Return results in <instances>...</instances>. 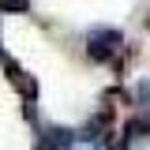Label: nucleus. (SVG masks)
<instances>
[{"label": "nucleus", "mask_w": 150, "mask_h": 150, "mask_svg": "<svg viewBox=\"0 0 150 150\" xmlns=\"http://www.w3.org/2000/svg\"><path fill=\"white\" fill-rule=\"evenodd\" d=\"M120 45H124V38L116 34V30H94V34H90V56H94V60H109V56H116Z\"/></svg>", "instance_id": "f257e3e1"}]
</instances>
